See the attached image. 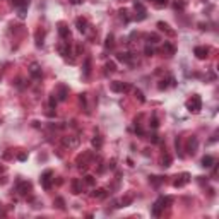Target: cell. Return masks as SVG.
Returning a JSON list of instances; mask_svg holds the SVG:
<instances>
[{
    "mask_svg": "<svg viewBox=\"0 0 219 219\" xmlns=\"http://www.w3.org/2000/svg\"><path fill=\"white\" fill-rule=\"evenodd\" d=\"M171 202H173V199H171V197H161L159 200L154 204V207H152V216H159L166 207H170Z\"/></svg>",
    "mask_w": 219,
    "mask_h": 219,
    "instance_id": "obj_1",
    "label": "cell"
},
{
    "mask_svg": "<svg viewBox=\"0 0 219 219\" xmlns=\"http://www.w3.org/2000/svg\"><path fill=\"white\" fill-rule=\"evenodd\" d=\"M187 108H188L192 113H199L202 110V99L195 94V96H192L188 101H187Z\"/></svg>",
    "mask_w": 219,
    "mask_h": 219,
    "instance_id": "obj_2",
    "label": "cell"
},
{
    "mask_svg": "<svg viewBox=\"0 0 219 219\" xmlns=\"http://www.w3.org/2000/svg\"><path fill=\"white\" fill-rule=\"evenodd\" d=\"M52 176H53V171H45L43 173V176H41V185H43V188L45 190H50L52 188Z\"/></svg>",
    "mask_w": 219,
    "mask_h": 219,
    "instance_id": "obj_3",
    "label": "cell"
},
{
    "mask_svg": "<svg viewBox=\"0 0 219 219\" xmlns=\"http://www.w3.org/2000/svg\"><path fill=\"white\" fill-rule=\"evenodd\" d=\"M110 89L115 91V93H123V91H128V89H130V86L123 84V82L115 81V82H112V84H110Z\"/></svg>",
    "mask_w": 219,
    "mask_h": 219,
    "instance_id": "obj_4",
    "label": "cell"
},
{
    "mask_svg": "<svg viewBox=\"0 0 219 219\" xmlns=\"http://www.w3.org/2000/svg\"><path fill=\"white\" fill-rule=\"evenodd\" d=\"M197 147H199V141H197V137H190L188 142H187V151H188L190 154H195Z\"/></svg>",
    "mask_w": 219,
    "mask_h": 219,
    "instance_id": "obj_5",
    "label": "cell"
},
{
    "mask_svg": "<svg viewBox=\"0 0 219 219\" xmlns=\"http://www.w3.org/2000/svg\"><path fill=\"white\" fill-rule=\"evenodd\" d=\"M188 182H190V175L188 173H183V175H180V176H176V180H175L173 185L175 187H183V185H187Z\"/></svg>",
    "mask_w": 219,
    "mask_h": 219,
    "instance_id": "obj_6",
    "label": "cell"
},
{
    "mask_svg": "<svg viewBox=\"0 0 219 219\" xmlns=\"http://www.w3.org/2000/svg\"><path fill=\"white\" fill-rule=\"evenodd\" d=\"M29 190H31V183L29 182H19L17 183V192L21 193V195L29 193Z\"/></svg>",
    "mask_w": 219,
    "mask_h": 219,
    "instance_id": "obj_7",
    "label": "cell"
},
{
    "mask_svg": "<svg viewBox=\"0 0 219 219\" xmlns=\"http://www.w3.org/2000/svg\"><path fill=\"white\" fill-rule=\"evenodd\" d=\"M58 33H60V38H62L63 41H69V38H70V31H69V27L65 26V24H60V26H58Z\"/></svg>",
    "mask_w": 219,
    "mask_h": 219,
    "instance_id": "obj_8",
    "label": "cell"
},
{
    "mask_svg": "<svg viewBox=\"0 0 219 219\" xmlns=\"http://www.w3.org/2000/svg\"><path fill=\"white\" fill-rule=\"evenodd\" d=\"M29 74L33 75L34 79H41V69L38 63H31L29 65Z\"/></svg>",
    "mask_w": 219,
    "mask_h": 219,
    "instance_id": "obj_9",
    "label": "cell"
},
{
    "mask_svg": "<svg viewBox=\"0 0 219 219\" xmlns=\"http://www.w3.org/2000/svg\"><path fill=\"white\" fill-rule=\"evenodd\" d=\"M75 24H77V29L81 31V33H87V21H86L84 17H77Z\"/></svg>",
    "mask_w": 219,
    "mask_h": 219,
    "instance_id": "obj_10",
    "label": "cell"
},
{
    "mask_svg": "<svg viewBox=\"0 0 219 219\" xmlns=\"http://www.w3.org/2000/svg\"><path fill=\"white\" fill-rule=\"evenodd\" d=\"M193 53H195L197 55V58H205V57H207V53H209V50L205 48V46H197L195 50H193Z\"/></svg>",
    "mask_w": 219,
    "mask_h": 219,
    "instance_id": "obj_11",
    "label": "cell"
},
{
    "mask_svg": "<svg viewBox=\"0 0 219 219\" xmlns=\"http://www.w3.org/2000/svg\"><path fill=\"white\" fill-rule=\"evenodd\" d=\"M116 58L123 63H134V55H132V53H120Z\"/></svg>",
    "mask_w": 219,
    "mask_h": 219,
    "instance_id": "obj_12",
    "label": "cell"
},
{
    "mask_svg": "<svg viewBox=\"0 0 219 219\" xmlns=\"http://www.w3.org/2000/svg\"><path fill=\"white\" fill-rule=\"evenodd\" d=\"M63 144L67 145V147H75L79 144V139L77 137H65L63 139Z\"/></svg>",
    "mask_w": 219,
    "mask_h": 219,
    "instance_id": "obj_13",
    "label": "cell"
},
{
    "mask_svg": "<svg viewBox=\"0 0 219 219\" xmlns=\"http://www.w3.org/2000/svg\"><path fill=\"white\" fill-rule=\"evenodd\" d=\"M106 195H108V192H106V190H103V188H98V190H94V192H93V197H94V199H99V200H101V199H104Z\"/></svg>",
    "mask_w": 219,
    "mask_h": 219,
    "instance_id": "obj_14",
    "label": "cell"
},
{
    "mask_svg": "<svg viewBox=\"0 0 219 219\" xmlns=\"http://www.w3.org/2000/svg\"><path fill=\"white\" fill-rule=\"evenodd\" d=\"M67 94H69V89L65 87V86H58V98L60 99H67Z\"/></svg>",
    "mask_w": 219,
    "mask_h": 219,
    "instance_id": "obj_15",
    "label": "cell"
},
{
    "mask_svg": "<svg viewBox=\"0 0 219 219\" xmlns=\"http://www.w3.org/2000/svg\"><path fill=\"white\" fill-rule=\"evenodd\" d=\"M212 164H214V158H212V156H204V158H202V166L211 168Z\"/></svg>",
    "mask_w": 219,
    "mask_h": 219,
    "instance_id": "obj_16",
    "label": "cell"
},
{
    "mask_svg": "<svg viewBox=\"0 0 219 219\" xmlns=\"http://www.w3.org/2000/svg\"><path fill=\"white\" fill-rule=\"evenodd\" d=\"M72 192L74 193H81L82 190H81V180H72Z\"/></svg>",
    "mask_w": 219,
    "mask_h": 219,
    "instance_id": "obj_17",
    "label": "cell"
},
{
    "mask_svg": "<svg viewBox=\"0 0 219 219\" xmlns=\"http://www.w3.org/2000/svg\"><path fill=\"white\" fill-rule=\"evenodd\" d=\"M163 52H166V53H168V57H171V55H175V46H173V45H170V43H164Z\"/></svg>",
    "mask_w": 219,
    "mask_h": 219,
    "instance_id": "obj_18",
    "label": "cell"
},
{
    "mask_svg": "<svg viewBox=\"0 0 219 219\" xmlns=\"http://www.w3.org/2000/svg\"><path fill=\"white\" fill-rule=\"evenodd\" d=\"M91 72V58H86V63H84V77H87Z\"/></svg>",
    "mask_w": 219,
    "mask_h": 219,
    "instance_id": "obj_19",
    "label": "cell"
},
{
    "mask_svg": "<svg viewBox=\"0 0 219 219\" xmlns=\"http://www.w3.org/2000/svg\"><path fill=\"white\" fill-rule=\"evenodd\" d=\"M43 36H45V34H43V31L38 29V33H36V45L38 46H43Z\"/></svg>",
    "mask_w": 219,
    "mask_h": 219,
    "instance_id": "obj_20",
    "label": "cell"
},
{
    "mask_svg": "<svg viewBox=\"0 0 219 219\" xmlns=\"http://www.w3.org/2000/svg\"><path fill=\"white\" fill-rule=\"evenodd\" d=\"M104 69H106V70H104L106 74H112V72H115V70H116L115 62H108V63H106V67H104Z\"/></svg>",
    "mask_w": 219,
    "mask_h": 219,
    "instance_id": "obj_21",
    "label": "cell"
},
{
    "mask_svg": "<svg viewBox=\"0 0 219 219\" xmlns=\"http://www.w3.org/2000/svg\"><path fill=\"white\" fill-rule=\"evenodd\" d=\"M158 27H159L161 31H166L168 34H175L173 31L170 29V26H168V24H164V23H158Z\"/></svg>",
    "mask_w": 219,
    "mask_h": 219,
    "instance_id": "obj_22",
    "label": "cell"
},
{
    "mask_svg": "<svg viewBox=\"0 0 219 219\" xmlns=\"http://www.w3.org/2000/svg\"><path fill=\"white\" fill-rule=\"evenodd\" d=\"M84 182H86V185H89V187H93L94 183H96V180H94V176H91V175H87L84 178Z\"/></svg>",
    "mask_w": 219,
    "mask_h": 219,
    "instance_id": "obj_23",
    "label": "cell"
},
{
    "mask_svg": "<svg viewBox=\"0 0 219 219\" xmlns=\"http://www.w3.org/2000/svg\"><path fill=\"white\" fill-rule=\"evenodd\" d=\"M104 45H106V48H112L113 46V34H108L106 36V43Z\"/></svg>",
    "mask_w": 219,
    "mask_h": 219,
    "instance_id": "obj_24",
    "label": "cell"
},
{
    "mask_svg": "<svg viewBox=\"0 0 219 219\" xmlns=\"http://www.w3.org/2000/svg\"><path fill=\"white\" fill-rule=\"evenodd\" d=\"M170 164H171V158L168 156V154H164V156H163V166H164V168H168Z\"/></svg>",
    "mask_w": 219,
    "mask_h": 219,
    "instance_id": "obj_25",
    "label": "cell"
},
{
    "mask_svg": "<svg viewBox=\"0 0 219 219\" xmlns=\"http://www.w3.org/2000/svg\"><path fill=\"white\" fill-rule=\"evenodd\" d=\"M120 14H122V19H123V21H125V23H128V21H130L128 11H125V9H123V11H120Z\"/></svg>",
    "mask_w": 219,
    "mask_h": 219,
    "instance_id": "obj_26",
    "label": "cell"
},
{
    "mask_svg": "<svg viewBox=\"0 0 219 219\" xmlns=\"http://www.w3.org/2000/svg\"><path fill=\"white\" fill-rule=\"evenodd\" d=\"M185 0H180V2H175V9H183L185 7Z\"/></svg>",
    "mask_w": 219,
    "mask_h": 219,
    "instance_id": "obj_27",
    "label": "cell"
},
{
    "mask_svg": "<svg viewBox=\"0 0 219 219\" xmlns=\"http://www.w3.org/2000/svg\"><path fill=\"white\" fill-rule=\"evenodd\" d=\"M144 52H145V55H147V57H151V55H154V50H152V48H151V46H145V50H144Z\"/></svg>",
    "mask_w": 219,
    "mask_h": 219,
    "instance_id": "obj_28",
    "label": "cell"
},
{
    "mask_svg": "<svg viewBox=\"0 0 219 219\" xmlns=\"http://www.w3.org/2000/svg\"><path fill=\"white\" fill-rule=\"evenodd\" d=\"M152 128H158V125H159V123H158V118H156V115H152Z\"/></svg>",
    "mask_w": 219,
    "mask_h": 219,
    "instance_id": "obj_29",
    "label": "cell"
},
{
    "mask_svg": "<svg viewBox=\"0 0 219 219\" xmlns=\"http://www.w3.org/2000/svg\"><path fill=\"white\" fill-rule=\"evenodd\" d=\"M166 4H168V0H156V5H158V7H164Z\"/></svg>",
    "mask_w": 219,
    "mask_h": 219,
    "instance_id": "obj_30",
    "label": "cell"
},
{
    "mask_svg": "<svg viewBox=\"0 0 219 219\" xmlns=\"http://www.w3.org/2000/svg\"><path fill=\"white\" fill-rule=\"evenodd\" d=\"M50 106H52V108L57 106V99H55V96H50Z\"/></svg>",
    "mask_w": 219,
    "mask_h": 219,
    "instance_id": "obj_31",
    "label": "cell"
},
{
    "mask_svg": "<svg viewBox=\"0 0 219 219\" xmlns=\"http://www.w3.org/2000/svg\"><path fill=\"white\" fill-rule=\"evenodd\" d=\"M93 145H96V147H101V139H93Z\"/></svg>",
    "mask_w": 219,
    "mask_h": 219,
    "instance_id": "obj_32",
    "label": "cell"
},
{
    "mask_svg": "<svg viewBox=\"0 0 219 219\" xmlns=\"http://www.w3.org/2000/svg\"><path fill=\"white\" fill-rule=\"evenodd\" d=\"M135 96L139 98V101H141V103H144V96H142V93H141V91H135Z\"/></svg>",
    "mask_w": 219,
    "mask_h": 219,
    "instance_id": "obj_33",
    "label": "cell"
},
{
    "mask_svg": "<svg viewBox=\"0 0 219 219\" xmlns=\"http://www.w3.org/2000/svg\"><path fill=\"white\" fill-rule=\"evenodd\" d=\"M57 204H58L60 209H63V200H62V199H57Z\"/></svg>",
    "mask_w": 219,
    "mask_h": 219,
    "instance_id": "obj_34",
    "label": "cell"
},
{
    "mask_svg": "<svg viewBox=\"0 0 219 219\" xmlns=\"http://www.w3.org/2000/svg\"><path fill=\"white\" fill-rule=\"evenodd\" d=\"M70 2H72V4H81L82 0H70Z\"/></svg>",
    "mask_w": 219,
    "mask_h": 219,
    "instance_id": "obj_35",
    "label": "cell"
}]
</instances>
